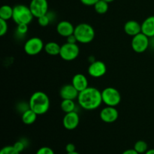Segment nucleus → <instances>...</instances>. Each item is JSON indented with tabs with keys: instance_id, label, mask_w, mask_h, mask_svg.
I'll list each match as a JSON object with an SVG mask.
<instances>
[{
	"instance_id": "1",
	"label": "nucleus",
	"mask_w": 154,
	"mask_h": 154,
	"mask_svg": "<svg viewBox=\"0 0 154 154\" xmlns=\"http://www.w3.org/2000/svg\"><path fill=\"white\" fill-rule=\"evenodd\" d=\"M80 107L87 111H93L99 108L102 103V92L96 87H88L80 92L78 97Z\"/></svg>"
},
{
	"instance_id": "2",
	"label": "nucleus",
	"mask_w": 154,
	"mask_h": 154,
	"mask_svg": "<svg viewBox=\"0 0 154 154\" xmlns=\"http://www.w3.org/2000/svg\"><path fill=\"white\" fill-rule=\"evenodd\" d=\"M30 109L37 115L46 114L50 108V99L48 95L42 91L35 92L29 102Z\"/></svg>"
},
{
	"instance_id": "3",
	"label": "nucleus",
	"mask_w": 154,
	"mask_h": 154,
	"mask_svg": "<svg viewBox=\"0 0 154 154\" xmlns=\"http://www.w3.org/2000/svg\"><path fill=\"white\" fill-rule=\"evenodd\" d=\"M74 35L76 36L78 42L81 44H89L94 39L95 30L90 24L81 23L75 26Z\"/></svg>"
},
{
	"instance_id": "4",
	"label": "nucleus",
	"mask_w": 154,
	"mask_h": 154,
	"mask_svg": "<svg viewBox=\"0 0 154 154\" xmlns=\"http://www.w3.org/2000/svg\"><path fill=\"white\" fill-rule=\"evenodd\" d=\"M12 19L17 25L18 24H29L32 21L33 16L29 7L24 5H17L13 8Z\"/></svg>"
},
{
	"instance_id": "5",
	"label": "nucleus",
	"mask_w": 154,
	"mask_h": 154,
	"mask_svg": "<svg viewBox=\"0 0 154 154\" xmlns=\"http://www.w3.org/2000/svg\"><path fill=\"white\" fill-rule=\"evenodd\" d=\"M102 102L107 106L116 107L120 103L121 95L120 93L114 87H106L102 91Z\"/></svg>"
},
{
	"instance_id": "6",
	"label": "nucleus",
	"mask_w": 154,
	"mask_h": 154,
	"mask_svg": "<svg viewBox=\"0 0 154 154\" xmlns=\"http://www.w3.org/2000/svg\"><path fill=\"white\" fill-rule=\"evenodd\" d=\"M23 49L26 54L28 55L35 56L45 49V45L40 38L32 37L25 42Z\"/></svg>"
},
{
	"instance_id": "7",
	"label": "nucleus",
	"mask_w": 154,
	"mask_h": 154,
	"mask_svg": "<svg viewBox=\"0 0 154 154\" xmlns=\"http://www.w3.org/2000/svg\"><path fill=\"white\" fill-rule=\"evenodd\" d=\"M80 53L79 47L77 44L65 43L61 45L60 56L65 61H72L78 57Z\"/></svg>"
},
{
	"instance_id": "8",
	"label": "nucleus",
	"mask_w": 154,
	"mask_h": 154,
	"mask_svg": "<svg viewBox=\"0 0 154 154\" xmlns=\"http://www.w3.org/2000/svg\"><path fill=\"white\" fill-rule=\"evenodd\" d=\"M150 38L147 37L144 33L141 32L133 36L132 39V48L135 53L141 54L147 51L150 45Z\"/></svg>"
},
{
	"instance_id": "9",
	"label": "nucleus",
	"mask_w": 154,
	"mask_h": 154,
	"mask_svg": "<svg viewBox=\"0 0 154 154\" xmlns=\"http://www.w3.org/2000/svg\"><path fill=\"white\" fill-rule=\"evenodd\" d=\"M29 7L34 17L38 18L48 13V2L47 0H32Z\"/></svg>"
},
{
	"instance_id": "10",
	"label": "nucleus",
	"mask_w": 154,
	"mask_h": 154,
	"mask_svg": "<svg viewBox=\"0 0 154 154\" xmlns=\"http://www.w3.org/2000/svg\"><path fill=\"white\" fill-rule=\"evenodd\" d=\"M106 72V65L100 60H95L88 67V74L93 78H101L105 75Z\"/></svg>"
},
{
	"instance_id": "11",
	"label": "nucleus",
	"mask_w": 154,
	"mask_h": 154,
	"mask_svg": "<svg viewBox=\"0 0 154 154\" xmlns=\"http://www.w3.org/2000/svg\"><path fill=\"white\" fill-rule=\"evenodd\" d=\"M100 119L106 123H112L118 119L119 113L115 107L107 106L102 108L99 114Z\"/></svg>"
},
{
	"instance_id": "12",
	"label": "nucleus",
	"mask_w": 154,
	"mask_h": 154,
	"mask_svg": "<svg viewBox=\"0 0 154 154\" xmlns=\"http://www.w3.org/2000/svg\"><path fill=\"white\" fill-rule=\"evenodd\" d=\"M80 117L76 111L66 113L63 120V125L67 130H73L79 125Z\"/></svg>"
},
{
	"instance_id": "13",
	"label": "nucleus",
	"mask_w": 154,
	"mask_h": 154,
	"mask_svg": "<svg viewBox=\"0 0 154 154\" xmlns=\"http://www.w3.org/2000/svg\"><path fill=\"white\" fill-rule=\"evenodd\" d=\"M78 95H79V92L72 84L63 86L60 90V96L63 99L75 100L78 99Z\"/></svg>"
},
{
	"instance_id": "14",
	"label": "nucleus",
	"mask_w": 154,
	"mask_h": 154,
	"mask_svg": "<svg viewBox=\"0 0 154 154\" xmlns=\"http://www.w3.org/2000/svg\"><path fill=\"white\" fill-rule=\"evenodd\" d=\"M75 28L73 24L67 20H62L58 23L57 26V32L60 36L67 38L74 34Z\"/></svg>"
},
{
	"instance_id": "15",
	"label": "nucleus",
	"mask_w": 154,
	"mask_h": 154,
	"mask_svg": "<svg viewBox=\"0 0 154 154\" xmlns=\"http://www.w3.org/2000/svg\"><path fill=\"white\" fill-rule=\"evenodd\" d=\"M72 84L80 93L88 87V80L83 74H76L72 78Z\"/></svg>"
},
{
	"instance_id": "16",
	"label": "nucleus",
	"mask_w": 154,
	"mask_h": 154,
	"mask_svg": "<svg viewBox=\"0 0 154 154\" xmlns=\"http://www.w3.org/2000/svg\"><path fill=\"white\" fill-rule=\"evenodd\" d=\"M123 29L128 35L133 37L141 32V24L136 20H129L124 24Z\"/></svg>"
},
{
	"instance_id": "17",
	"label": "nucleus",
	"mask_w": 154,
	"mask_h": 154,
	"mask_svg": "<svg viewBox=\"0 0 154 154\" xmlns=\"http://www.w3.org/2000/svg\"><path fill=\"white\" fill-rule=\"evenodd\" d=\"M141 32L149 38L154 37V16L146 18L141 23Z\"/></svg>"
},
{
	"instance_id": "18",
	"label": "nucleus",
	"mask_w": 154,
	"mask_h": 154,
	"mask_svg": "<svg viewBox=\"0 0 154 154\" xmlns=\"http://www.w3.org/2000/svg\"><path fill=\"white\" fill-rule=\"evenodd\" d=\"M37 114L34 112L32 109L29 108L26 111H24L21 116L22 122L26 125H32L35 122L37 119Z\"/></svg>"
},
{
	"instance_id": "19",
	"label": "nucleus",
	"mask_w": 154,
	"mask_h": 154,
	"mask_svg": "<svg viewBox=\"0 0 154 154\" xmlns=\"http://www.w3.org/2000/svg\"><path fill=\"white\" fill-rule=\"evenodd\" d=\"M61 46L55 42H50L45 45V51L48 55L57 56L60 55Z\"/></svg>"
},
{
	"instance_id": "20",
	"label": "nucleus",
	"mask_w": 154,
	"mask_h": 154,
	"mask_svg": "<svg viewBox=\"0 0 154 154\" xmlns=\"http://www.w3.org/2000/svg\"><path fill=\"white\" fill-rule=\"evenodd\" d=\"M60 108L63 112L70 113L72 111H75L76 105H75L74 100L71 99H63V101L60 103Z\"/></svg>"
},
{
	"instance_id": "21",
	"label": "nucleus",
	"mask_w": 154,
	"mask_h": 154,
	"mask_svg": "<svg viewBox=\"0 0 154 154\" xmlns=\"http://www.w3.org/2000/svg\"><path fill=\"white\" fill-rule=\"evenodd\" d=\"M13 8L8 5L2 6L0 8V19L8 20L13 17Z\"/></svg>"
},
{
	"instance_id": "22",
	"label": "nucleus",
	"mask_w": 154,
	"mask_h": 154,
	"mask_svg": "<svg viewBox=\"0 0 154 154\" xmlns=\"http://www.w3.org/2000/svg\"><path fill=\"white\" fill-rule=\"evenodd\" d=\"M93 7H94L96 13L99 14H104L108 11L109 6H108V3L107 2L104 1V0H99L94 5Z\"/></svg>"
},
{
	"instance_id": "23",
	"label": "nucleus",
	"mask_w": 154,
	"mask_h": 154,
	"mask_svg": "<svg viewBox=\"0 0 154 154\" xmlns=\"http://www.w3.org/2000/svg\"><path fill=\"white\" fill-rule=\"evenodd\" d=\"M134 149L139 154L145 153L148 150V145L144 141L140 140V141H138L135 143V146H134Z\"/></svg>"
},
{
	"instance_id": "24",
	"label": "nucleus",
	"mask_w": 154,
	"mask_h": 154,
	"mask_svg": "<svg viewBox=\"0 0 154 154\" xmlns=\"http://www.w3.org/2000/svg\"><path fill=\"white\" fill-rule=\"evenodd\" d=\"M37 19L39 25L42 27H45L49 25L50 23L52 21V16H51V14L48 12L47 14L40 17L37 18Z\"/></svg>"
},
{
	"instance_id": "25",
	"label": "nucleus",
	"mask_w": 154,
	"mask_h": 154,
	"mask_svg": "<svg viewBox=\"0 0 154 154\" xmlns=\"http://www.w3.org/2000/svg\"><path fill=\"white\" fill-rule=\"evenodd\" d=\"M27 31H28V25L27 24H18V25H17L16 34L19 36L25 35Z\"/></svg>"
},
{
	"instance_id": "26",
	"label": "nucleus",
	"mask_w": 154,
	"mask_h": 154,
	"mask_svg": "<svg viewBox=\"0 0 154 154\" xmlns=\"http://www.w3.org/2000/svg\"><path fill=\"white\" fill-rule=\"evenodd\" d=\"M0 154H20L19 152L17 151L14 146H5L3 147L0 151Z\"/></svg>"
},
{
	"instance_id": "27",
	"label": "nucleus",
	"mask_w": 154,
	"mask_h": 154,
	"mask_svg": "<svg viewBox=\"0 0 154 154\" xmlns=\"http://www.w3.org/2000/svg\"><path fill=\"white\" fill-rule=\"evenodd\" d=\"M8 29V26L7 20L0 19V35L4 36L7 33Z\"/></svg>"
},
{
	"instance_id": "28",
	"label": "nucleus",
	"mask_w": 154,
	"mask_h": 154,
	"mask_svg": "<svg viewBox=\"0 0 154 154\" xmlns=\"http://www.w3.org/2000/svg\"><path fill=\"white\" fill-rule=\"evenodd\" d=\"M13 146L17 151L19 152V153H21L25 149L26 143H24L23 141H17V142L14 143V144Z\"/></svg>"
},
{
	"instance_id": "29",
	"label": "nucleus",
	"mask_w": 154,
	"mask_h": 154,
	"mask_svg": "<svg viewBox=\"0 0 154 154\" xmlns=\"http://www.w3.org/2000/svg\"><path fill=\"white\" fill-rule=\"evenodd\" d=\"M36 154H54V152L51 147H42L37 150Z\"/></svg>"
},
{
	"instance_id": "30",
	"label": "nucleus",
	"mask_w": 154,
	"mask_h": 154,
	"mask_svg": "<svg viewBox=\"0 0 154 154\" xmlns=\"http://www.w3.org/2000/svg\"><path fill=\"white\" fill-rule=\"evenodd\" d=\"M83 5L87 6H94V5L99 0H80Z\"/></svg>"
},
{
	"instance_id": "31",
	"label": "nucleus",
	"mask_w": 154,
	"mask_h": 154,
	"mask_svg": "<svg viewBox=\"0 0 154 154\" xmlns=\"http://www.w3.org/2000/svg\"><path fill=\"white\" fill-rule=\"evenodd\" d=\"M66 39H67V42H68V43L77 44V42H78V40H77L76 36H75L74 34H72V35H69V37L66 38Z\"/></svg>"
},
{
	"instance_id": "32",
	"label": "nucleus",
	"mask_w": 154,
	"mask_h": 154,
	"mask_svg": "<svg viewBox=\"0 0 154 154\" xmlns=\"http://www.w3.org/2000/svg\"><path fill=\"white\" fill-rule=\"evenodd\" d=\"M66 150L67 153H72V152L75 151V146L72 143H69L66 146Z\"/></svg>"
},
{
	"instance_id": "33",
	"label": "nucleus",
	"mask_w": 154,
	"mask_h": 154,
	"mask_svg": "<svg viewBox=\"0 0 154 154\" xmlns=\"http://www.w3.org/2000/svg\"><path fill=\"white\" fill-rule=\"evenodd\" d=\"M122 154H139V153H138L135 149H128V150L123 151Z\"/></svg>"
},
{
	"instance_id": "34",
	"label": "nucleus",
	"mask_w": 154,
	"mask_h": 154,
	"mask_svg": "<svg viewBox=\"0 0 154 154\" xmlns=\"http://www.w3.org/2000/svg\"><path fill=\"white\" fill-rule=\"evenodd\" d=\"M144 154H154V149H150V150H148Z\"/></svg>"
},
{
	"instance_id": "35",
	"label": "nucleus",
	"mask_w": 154,
	"mask_h": 154,
	"mask_svg": "<svg viewBox=\"0 0 154 154\" xmlns=\"http://www.w3.org/2000/svg\"><path fill=\"white\" fill-rule=\"evenodd\" d=\"M66 154H80V153H78V152H76V151H74V152H72V153H67Z\"/></svg>"
},
{
	"instance_id": "36",
	"label": "nucleus",
	"mask_w": 154,
	"mask_h": 154,
	"mask_svg": "<svg viewBox=\"0 0 154 154\" xmlns=\"http://www.w3.org/2000/svg\"><path fill=\"white\" fill-rule=\"evenodd\" d=\"M104 1L107 2L108 3H110V2H114V0H104Z\"/></svg>"
}]
</instances>
